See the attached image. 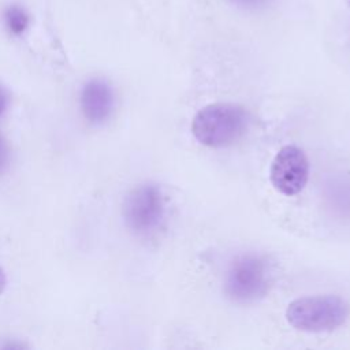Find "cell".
I'll use <instances>...</instances> for the list:
<instances>
[{"label": "cell", "mask_w": 350, "mask_h": 350, "mask_svg": "<svg viewBox=\"0 0 350 350\" xmlns=\"http://www.w3.org/2000/svg\"><path fill=\"white\" fill-rule=\"evenodd\" d=\"M250 115L235 103H212L193 116L191 134L204 146L224 148L237 142L247 130Z\"/></svg>", "instance_id": "obj_1"}, {"label": "cell", "mask_w": 350, "mask_h": 350, "mask_svg": "<svg viewBox=\"0 0 350 350\" xmlns=\"http://www.w3.org/2000/svg\"><path fill=\"white\" fill-rule=\"evenodd\" d=\"M272 283L273 268L268 258L258 253H243L230 262L224 273L223 291L232 302L250 305L262 299Z\"/></svg>", "instance_id": "obj_2"}, {"label": "cell", "mask_w": 350, "mask_h": 350, "mask_svg": "<svg viewBox=\"0 0 350 350\" xmlns=\"http://www.w3.org/2000/svg\"><path fill=\"white\" fill-rule=\"evenodd\" d=\"M349 302L332 294L308 295L291 301L286 309L288 324L304 332H329L346 323Z\"/></svg>", "instance_id": "obj_3"}, {"label": "cell", "mask_w": 350, "mask_h": 350, "mask_svg": "<svg viewBox=\"0 0 350 350\" xmlns=\"http://www.w3.org/2000/svg\"><path fill=\"white\" fill-rule=\"evenodd\" d=\"M167 216V201L156 183L133 187L123 202V219L137 235H152L160 230Z\"/></svg>", "instance_id": "obj_4"}, {"label": "cell", "mask_w": 350, "mask_h": 350, "mask_svg": "<svg viewBox=\"0 0 350 350\" xmlns=\"http://www.w3.org/2000/svg\"><path fill=\"white\" fill-rule=\"evenodd\" d=\"M309 179V160L297 145L282 146L269 167V180L283 196H295L304 190Z\"/></svg>", "instance_id": "obj_5"}, {"label": "cell", "mask_w": 350, "mask_h": 350, "mask_svg": "<svg viewBox=\"0 0 350 350\" xmlns=\"http://www.w3.org/2000/svg\"><path fill=\"white\" fill-rule=\"evenodd\" d=\"M115 108V94L108 82L104 79L89 81L81 92V109L85 119L98 126L107 122Z\"/></svg>", "instance_id": "obj_6"}, {"label": "cell", "mask_w": 350, "mask_h": 350, "mask_svg": "<svg viewBox=\"0 0 350 350\" xmlns=\"http://www.w3.org/2000/svg\"><path fill=\"white\" fill-rule=\"evenodd\" d=\"M4 25L12 36H22L30 26V14L21 4H10L5 7Z\"/></svg>", "instance_id": "obj_7"}, {"label": "cell", "mask_w": 350, "mask_h": 350, "mask_svg": "<svg viewBox=\"0 0 350 350\" xmlns=\"http://www.w3.org/2000/svg\"><path fill=\"white\" fill-rule=\"evenodd\" d=\"M231 7L243 12H261L265 11L273 0H224Z\"/></svg>", "instance_id": "obj_8"}, {"label": "cell", "mask_w": 350, "mask_h": 350, "mask_svg": "<svg viewBox=\"0 0 350 350\" xmlns=\"http://www.w3.org/2000/svg\"><path fill=\"white\" fill-rule=\"evenodd\" d=\"M10 161V150H8V145L5 142V139L1 137L0 134V174L4 172V170L7 168Z\"/></svg>", "instance_id": "obj_9"}, {"label": "cell", "mask_w": 350, "mask_h": 350, "mask_svg": "<svg viewBox=\"0 0 350 350\" xmlns=\"http://www.w3.org/2000/svg\"><path fill=\"white\" fill-rule=\"evenodd\" d=\"M7 105H8V97H7L5 92L3 90V88L0 86V115L5 111Z\"/></svg>", "instance_id": "obj_10"}, {"label": "cell", "mask_w": 350, "mask_h": 350, "mask_svg": "<svg viewBox=\"0 0 350 350\" xmlns=\"http://www.w3.org/2000/svg\"><path fill=\"white\" fill-rule=\"evenodd\" d=\"M5 286H7V278H5V273H4L3 268L0 267V295L5 290Z\"/></svg>", "instance_id": "obj_11"}, {"label": "cell", "mask_w": 350, "mask_h": 350, "mask_svg": "<svg viewBox=\"0 0 350 350\" xmlns=\"http://www.w3.org/2000/svg\"><path fill=\"white\" fill-rule=\"evenodd\" d=\"M347 3H349V4H350V0H347Z\"/></svg>", "instance_id": "obj_12"}]
</instances>
